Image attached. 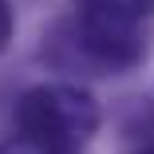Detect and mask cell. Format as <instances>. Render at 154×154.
<instances>
[{
    "instance_id": "obj_2",
    "label": "cell",
    "mask_w": 154,
    "mask_h": 154,
    "mask_svg": "<svg viewBox=\"0 0 154 154\" xmlns=\"http://www.w3.org/2000/svg\"><path fill=\"white\" fill-rule=\"evenodd\" d=\"M16 131L59 150H79L99 131V103L75 83H36L16 99Z\"/></svg>"
},
{
    "instance_id": "obj_4",
    "label": "cell",
    "mask_w": 154,
    "mask_h": 154,
    "mask_svg": "<svg viewBox=\"0 0 154 154\" xmlns=\"http://www.w3.org/2000/svg\"><path fill=\"white\" fill-rule=\"evenodd\" d=\"M0 154H79V150H59V146H48L40 138H28V134H12L0 142Z\"/></svg>"
},
{
    "instance_id": "obj_1",
    "label": "cell",
    "mask_w": 154,
    "mask_h": 154,
    "mask_svg": "<svg viewBox=\"0 0 154 154\" xmlns=\"http://www.w3.org/2000/svg\"><path fill=\"white\" fill-rule=\"evenodd\" d=\"M51 59L59 67H83L87 75H122L146 59L142 20L107 8H79L51 32Z\"/></svg>"
},
{
    "instance_id": "obj_5",
    "label": "cell",
    "mask_w": 154,
    "mask_h": 154,
    "mask_svg": "<svg viewBox=\"0 0 154 154\" xmlns=\"http://www.w3.org/2000/svg\"><path fill=\"white\" fill-rule=\"evenodd\" d=\"M12 28H16V20H12V8H8V0H0V51L8 48V40H12Z\"/></svg>"
},
{
    "instance_id": "obj_3",
    "label": "cell",
    "mask_w": 154,
    "mask_h": 154,
    "mask_svg": "<svg viewBox=\"0 0 154 154\" xmlns=\"http://www.w3.org/2000/svg\"><path fill=\"white\" fill-rule=\"evenodd\" d=\"M79 8H107L119 16H131V20H150L154 16V0H75Z\"/></svg>"
},
{
    "instance_id": "obj_6",
    "label": "cell",
    "mask_w": 154,
    "mask_h": 154,
    "mask_svg": "<svg viewBox=\"0 0 154 154\" xmlns=\"http://www.w3.org/2000/svg\"><path fill=\"white\" fill-rule=\"evenodd\" d=\"M127 154H154V127L146 131V134H138L134 142H131V150Z\"/></svg>"
}]
</instances>
